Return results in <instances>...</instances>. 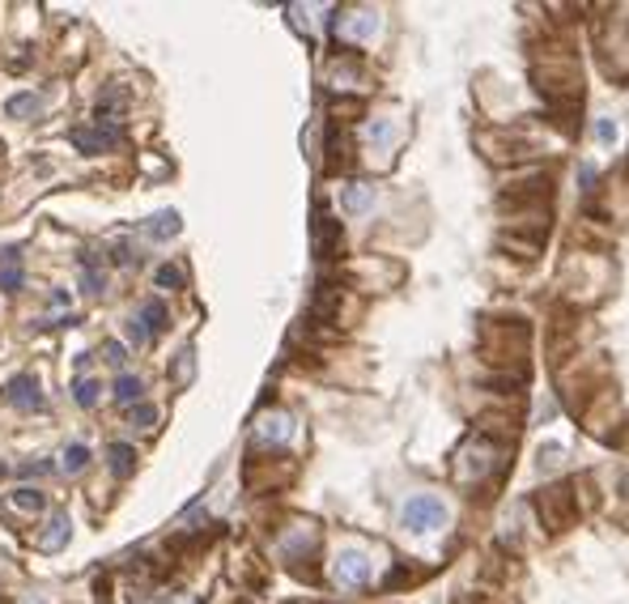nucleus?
Segmentation results:
<instances>
[{"mask_svg": "<svg viewBox=\"0 0 629 604\" xmlns=\"http://www.w3.org/2000/svg\"><path fill=\"white\" fill-rule=\"evenodd\" d=\"M0 290H4V294H17V290H22V268H0Z\"/></svg>", "mask_w": 629, "mask_h": 604, "instance_id": "nucleus-26", "label": "nucleus"}, {"mask_svg": "<svg viewBox=\"0 0 629 604\" xmlns=\"http://www.w3.org/2000/svg\"><path fill=\"white\" fill-rule=\"evenodd\" d=\"M4 400H9L13 408H26V413L48 408L43 388H39V379H34V375H13V379H9V383H4Z\"/></svg>", "mask_w": 629, "mask_h": 604, "instance_id": "nucleus-5", "label": "nucleus"}, {"mask_svg": "<svg viewBox=\"0 0 629 604\" xmlns=\"http://www.w3.org/2000/svg\"><path fill=\"white\" fill-rule=\"evenodd\" d=\"M102 362H111V366H124V362H128V349H124L119 341H107V345H102Z\"/></svg>", "mask_w": 629, "mask_h": 604, "instance_id": "nucleus-27", "label": "nucleus"}, {"mask_svg": "<svg viewBox=\"0 0 629 604\" xmlns=\"http://www.w3.org/2000/svg\"><path fill=\"white\" fill-rule=\"evenodd\" d=\"M340 205H345V213H371L374 205V188L371 183H345L340 188Z\"/></svg>", "mask_w": 629, "mask_h": 604, "instance_id": "nucleus-10", "label": "nucleus"}, {"mask_svg": "<svg viewBox=\"0 0 629 604\" xmlns=\"http://www.w3.org/2000/svg\"><path fill=\"white\" fill-rule=\"evenodd\" d=\"M536 511H540V520H545V528H562V523L574 520V511H570V490H540L536 494Z\"/></svg>", "mask_w": 629, "mask_h": 604, "instance_id": "nucleus-4", "label": "nucleus"}, {"mask_svg": "<svg viewBox=\"0 0 629 604\" xmlns=\"http://www.w3.org/2000/svg\"><path fill=\"white\" fill-rule=\"evenodd\" d=\"M98 392H102V388H98L94 379H77V388H73V396H77L81 408H94L98 405Z\"/></svg>", "mask_w": 629, "mask_h": 604, "instance_id": "nucleus-24", "label": "nucleus"}, {"mask_svg": "<svg viewBox=\"0 0 629 604\" xmlns=\"http://www.w3.org/2000/svg\"><path fill=\"white\" fill-rule=\"evenodd\" d=\"M400 520L413 537H425V532H442L447 520H451V511H447V503H442L438 494H413V498L404 503Z\"/></svg>", "mask_w": 629, "mask_h": 604, "instance_id": "nucleus-1", "label": "nucleus"}, {"mask_svg": "<svg viewBox=\"0 0 629 604\" xmlns=\"http://www.w3.org/2000/svg\"><path fill=\"white\" fill-rule=\"evenodd\" d=\"M141 392H145V383H141L136 375H119V379H115V400H119L124 408L141 405Z\"/></svg>", "mask_w": 629, "mask_h": 604, "instance_id": "nucleus-16", "label": "nucleus"}, {"mask_svg": "<svg viewBox=\"0 0 629 604\" xmlns=\"http://www.w3.org/2000/svg\"><path fill=\"white\" fill-rule=\"evenodd\" d=\"M149 234H153V239H175L179 234V213L175 209H162L158 217H149Z\"/></svg>", "mask_w": 629, "mask_h": 604, "instance_id": "nucleus-19", "label": "nucleus"}, {"mask_svg": "<svg viewBox=\"0 0 629 604\" xmlns=\"http://www.w3.org/2000/svg\"><path fill=\"white\" fill-rule=\"evenodd\" d=\"M256 439L264 442V447H273V442H290L293 439V417H290V413H268V417H259Z\"/></svg>", "mask_w": 629, "mask_h": 604, "instance_id": "nucleus-8", "label": "nucleus"}, {"mask_svg": "<svg viewBox=\"0 0 629 604\" xmlns=\"http://www.w3.org/2000/svg\"><path fill=\"white\" fill-rule=\"evenodd\" d=\"M175 379H179V383H188V379H192V349H183V354H179Z\"/></svg>", "mask_w": 629, "mask_h": 604, "instance_id": "nucleus-29", "label": "nucleus"}, {"mask_svg": "<svg viewBox=\"0 0 629 604\" xmlns=\"http://www.w3.org/2000/svg\"><path fill=\"white\" fill-rule=\"evenodd\" d=\"M107 464H111L115 477H132V468H136V451H132L128 442H111V447H107Z\"/></svg>", "mask_w": 629, "mask_h": 604, "instance_id": "nucleus-13", "label": "nucleus"}, {"mask_svg": "<svg viewBox=\"0 0 629 604\" xmlns=\"http://www.w3.org/2000/svg\"><path fill=\"white\" fill-rule=\"evenodd\" d=\"M128 422L136 425V430H153V425H158V408H153V405H136V408H128Z\"/></svg>", "mask_w": 629, "mask_h": 604, "instance_id": "nucleus-23", "label": "nucleus"}, {"mask_svg": "<svg viewBox=\"0 0 629 604\" xmlns=\"http://www.w3.org/2000/svg\"><path fill=\"white\" fill-rule=\"evenodd\" d=\"M48 506V498L39 490H31V486H22V490H13L9 498H4V515H39Z\"/></svg>", "mask_w": 629, "mask_h": 604, "instance_id": "nucleus-9", "label": "nucleus"}, {"mask_svg": "<svg viewBox=\"0 0 629 604\" xmlns=\"http://www.w3.org/2000/svg\"><path fill=\"white\" fill-rule=\"evenodd\" d=\"M141 324L149 328V337H158V332H166V324H170V311H166V302H158V298H149L145 307H141Z\"/></svg>", "mask_w": 629, "mask_h": 604, "instance_id": "nucleus-14", "label": "nucleus"}, {"mask_svg": "<svg viewBox=\"0 0 629 604\" xmlns=\"http://www.w3.org/2000/svg\"><path fill=\"white\" fill-rule=\"evenodd\" d=\"M4 111H9V119H31V115L43 111V99L39 94H13L4 102Z\"/></svg>", "mask_w": 629, "mask_h": 604, "instance_id": "nucleus-18", "label": "nucleus"}, {"mask_svg": "<svg viewBox=\"0 0 629 604\" xmlns=\"http://www.w3.org/2000/svg\"><path fill=\"white\" fill-rule=\"evenodd\" d=\"M153 281H158V290H183V268H175V264H162L158 273H153Z\"/></svg>", "mask_w": 629, "mask_h": 604, "instance_id": "nucleus-22", "label": "nucleus"}, {"mask_svg": "<svg viewBox=\"0 0 629 604\" xmlns=\"http://www.w3.org/2000/svg\"><path fill=\"white\" fill-rule=\"evenodd\" d=\"M596 141L599 145H616V124L613 119H596Z\"/></svg>", "mask_w": 629, "mask_h": 604, "instance_id": "nucleus-28", "label": "nucleus"}, {"mask_svg": "<svg viewBox=\"0 0 629 604\" xmlns=\"http://www.w3.org/2000/svg\"><path fill=\"white\" fill-rule=\"evenodd\" d=\"M345 158H349V141H345V132H340V128H328V171L345 166Z\"/></svg>", "mask_w": 629, "mask_h": 604, "instance_id": "nucleus-20", "label": "nucleus"}, {"mask_svg": "<svg viewBox=\"0 0 629 604\" xmlns=\"http://www.w3.org/2000/svg\"><path fill=\"white\" fill-rule=\"evenodd\" d=\"M90 464V447L85 442H73V447H65V473H81Z\"/></svg>", "mask_w": 629, "mask_h": 604, "instance_id": "nucleus-21", "label": "nucleus"}, {"mask_svg": "<svg viewBox=\"0 0 629 604\" xmlns=\"http://www.w3.org/2000/svg\"><path fill=\"white\" fill-rule=\"evenodd\" d=\"M374 31H379V13H371V9H357V13L345 17V34L349 39H371Z\"/></svg>", "mask_w": 629, "mask_h": 604, "instance_id": "nucleus-12", "label": "nucleus"}, {"mask_svg": "<svg viewBox=\"0 0 629 604\" xmlns=\"http://www.w3.org/2000/svg\"><path fill=\"white\" fill-rule=\"evenodd\" d=\"M557 460H565V451L557 447V442H545V447H540V460H536V468H540V473H553Z\"/></svg>", "mask_w": 629, "mask_h": 604, "instance_id": "nucleus-25", "label": "nucleus"}, {"mask_svg": "<svg viewBox=\"0 0 629 604\" xmlns=\"http://www.w3.org/2000/svg\"><path fill=\"white\" fill-rule=\"evenodd\" d=\"M68 545V515H51L48 528L39 532V549L43 554H56V549H65Z\"/></svg>", "mask_w": 629, "mask_h": 604, "instance_id": "nucleus-11", "label": "nucleus"}, {"mask_svg": "<svg viewBox=\"0 0 629 604\" xmlns=\"http://www.w3.org/2000/svg\"><path fill=\"white\" fill-rule=\"evenodd\" d=\"M81 290L85 294H102L107 290V273L94 264V256H81Z\"/></svg>", "mask_w": 629, "mask_h": 604, "instance_id": "nucleus-17", "label": "nucleus"}, {"mask_svg": "<svg viewBox=\"0 0 629 604\" xmlns=\"http://www.w3.org/2000/svg\"><path fill=\"white\" fill-rule=\"evenodd\" d=\"M494 473V439L489 434H476V439L459 451V477L464 481H476V477Z\"/></svg>", "mask_w": 629, "mask_h": 604, "instance_id": "nucleus-2", "label": "nucleus"}, {"mask_svg": "<svg viewBox=\"0 0 629 604\" xmlns=\"http://www.w3.org/2000/svg\"><path fill=\"white\" fill-rule=\"evenodd\" d=\"M128 341H136V345L149 341V328L141 324V315H136V320H128Z\"/></svg>", "mask_w": 629, "mask_h": 604, "instance_id": "nucleus-30", "label": "nucleus"}, {"mask_svg": "<svg viewBox=\"0 0 629 604\" xmlns=\"http://www.w3.org/2000/svg\"><path fill=\"white\" fill-rule=\"evenodd\" d=\"M366 141H371L374 149H391V141H396V124H391L388 115H374L371 124H366Z\"/></svg>", "mask_w": 629, "mask_h": 604, "instance_id": "nucleus-15", "label": "nucleus"}, {"mask_svg": "<svg viewBox=\"0 0 629 604\" xmlns=\"http://www.w3.org/2000/svg\"><path fill=\"white\" fill-rule=\"evenodd\" d=\"M73 145H77L81 153H107V149L119 145V128H115V124H102V119H98L94 128H73Z\"/></svg>", "mask_w": 629, "mask_h": 604, "instance_id": "nucleus-6", "label": "nucleus"}, {"mask_svg": "<svg viewBox=\"0 0 629 604\" xmlns=\"http://www.w3.org/2000/svg\"><path fill=\"white\" fill-rule=\"evenodd\" d=\"M315 251L319 260H336L340 256V222L332 213H315Z\"/></svg>", "mask_w": 629, "mask_h": 604, "instance_id": "nucleus-7", "label": "nucleus"}, {"mask_svg": "<svg viewBox=\"0 0 629 604\" xmlns=\"http://www.w3.org/2000/svg\"><path fill=\"white\" fill-rule=\"evenodd\" d=\"M332 579H336L340 588H366V583H371V557L362 554V549H345V554H336V562H332Z\"/></svg>", "mask_w": 629, "mask_h": 604, "instance_id": "nucleus-3", "label": "nucleus"}]
</instances>
